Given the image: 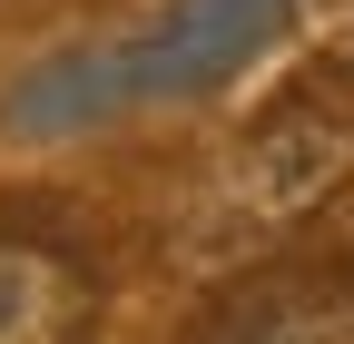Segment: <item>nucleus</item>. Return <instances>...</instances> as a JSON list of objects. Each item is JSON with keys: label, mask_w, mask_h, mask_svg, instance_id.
<instances>
[{"label": "nucleus", "mask_w": 354, "mask_h": 344, "mask_svg": "<svg viewBox=\"0 0 354 344\" xmlns=\"http://www.w3.org/2000/svg\"><path fill=\"white\" fill-rule=\"evenodd\" d=\"M295 0H158L138 10L128 30L109 39H79V50L39 59L0 118L20 128V138H69V128H109L128 108H158V99H197L216 79H236L266 39L286 30Z\"/></svg>", "instance_id": "obj_1"}, {"label": "nucleus", "mask_w": 354, "mask_h": 344, "mask_svg": "<svg viewBox=\"0 0 354 344\" xmlns=\"http://www.w3.org/2000/svg\"><path fill=\"white\" fill-rule=\"evenodd\" d=\"M344 178H354V99L315 79V89L276 99L246 128V148L227 167V197L246 207V217L286 227V217H305V207H325Z\"/></svg>", "instance_id": "obj_2"}, {"label": "nucleus", "mask_w": 354, "mask_h": 344, "mask_svg": "<svg viewBox=\"0 0 354 344\" xmlns=\"http://www.w3.org/2000/svg\"><path fill=\"white\" fill-rule=\"evenodd\" d=\"M187 344H354V276L344 266H256L207 295Z\"/></svg>", "instance_id": "obj_3"}, {"label": "nucleus", "mask_w": 354, "mask_h": 344, "mask_svg": "<svg viewBox=\"0 0 354 344\" xmlns=\"http://www.w3.org/2000/svg\"><path fill=\"white\" fill-rule=\"evenodd\" d=\"M99 334V276L69 236L0 227V344H88Z\"/></svg>", "instance_id": "obj_4"}, {"label": "nucleus", "mask_w": 354, "mask_h": 344, "mask_svg": "<svg viewBox=\"0 0 354 344\" xmlns=\"http://www.w3.org/2000/svg\"><path fill=\"white\" fill-rule=\"evenodd\" d=\"M335 69H344V79H354V30H344V39H335Z\"/></svg>", "instance_id": "obj_5"}]
</instances>
